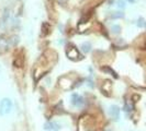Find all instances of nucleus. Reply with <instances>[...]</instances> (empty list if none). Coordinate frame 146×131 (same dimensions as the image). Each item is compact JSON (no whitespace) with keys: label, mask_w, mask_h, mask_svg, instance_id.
<instances>
[{"label":"nucleus","mask_w":146,"mask_h":131,"mask_svg":"<svg viewBox=\"0 0 146 131\" xmlns=\"http://www.w3.org/2000/svg\"><path fill=\"white\" fill-rule=\"evenodd\" d=\"M12 109V102L10 98H2L0 101V116H6Z\"/></svg>","instance_id":"nucleus-1"},{"label":"nucleus","mask_w":146,"mask_h":131,"mask_svg":"<svg viewBox=\"0 0 146 131\" xmlns=\"http://www.w3.org/2000/svg\"><path fill=\"white\" fill-rule=\"evenodd\" d=\"M70 101H72V104H73L75 107H81L82 105H84V97L81 96V95L77 94V93H74L72 95V97H70Z\"/></svg>","instance_id":"nucleus-2"},{"label":"nucleus","mask_w":146,"mask_h":131,"mask_svg":"<svg viewBox=\"0 0 146 131\" xmlns=\"http://www.w3.org/2000/svg\"><path fill=\"white\" fill-rule=\"evenodd\" d=\"M44 129L48 131H58L60 129V126L54 121H50V122H46L44 124Z\"/></svg>","instance_id":"nucleus-3"},{"label":"nucleus","mask_w":146,"mask_h":131,"mask_svg":"<svg viewBox=\"0 0 146 131\" xmlns=\"http://www.w3.org/2000/svg\"><path fill=\"white\" fill-rule=\"evenodd\" d=\"M110 115L111 117H113L115 120H117L119 118H120V108L117 107V105H112L111 107H110Z\"/></svg>","instance_id":"nucleus-4"},{"label":"nucleus","mask_w":146,"mask_h":131,"mask_svg":"<svg viewBox=\"0 0 146 131\" xmlns=\"http://www.w3.org/2000/svg\"><path fill=\"white\" fill-rule=\"evenodd\" d=\"M68 56H69V58L74 59L75 57H79V54H78V51H77V49L76 48H74V47H72L69 50H68Z\"/></svg>","instance_id":"nucleus-5"},{"label":"nucleus","mask_w":146,"mask_h":131,"mask_svg":"<svg viewBox=\"0 0 146 131\" xmlns=\"http://www.w3.org/2000/svg\"><path fill=\"white\" fill-rule=\"evenodd\" d=\"M7 48H8V41L5 39L3 36H0V49L6 50Z\"/></svg>","instance_id":"nucleus-6"},{"label":"nucleus","mask_w":146,"mask_h":131,"mask_svg":"<svg viewBox=\"0 0 146 131\" xmlns=\"http://www.w3.org/2000/svg\"><path fill=\"white\" fill-rule=\"evenodd\" d=\"M81 50L84 51V52H89V51L91 50V44L89 43V42L84 43L81 45Z\"/></svg>","instance_id":"nucleus-7"},{"label":"nucleus","mask_w":146,"mask_h":131,"mask_svg":"<svg viewBox=\"0 0 146 131\" xmlns=\"http://www.w3.org/2000/svg\"><path fill=\"white\" fill-rule=\"evenodd\" d=\"M137 26L139 28H144V29H146V20L145 19H143V18H139V20H137Z\"/></svg>","instance_id":"nucleus-8"},{"label":"nucleus","mask_w":146,"mask_h":131,"mask_svg":"<svg viewBox=\"0 0 146 131\" xmlns=\"http://www.w3.org/2000/svg\"><path fill=\"white\" fill-rule=\"evenodd\" d=\"M9 18H10V11H9V10H6L5 13H3V18H2V23H3V24L7 23V21L9 20Z\"/></svg>","instance_id":"nucleus-9"},{"label":"nucleus","mask_w":146,"mask_h":131,"mask_svg":"<svg viewBox=\"0 0 146 131\" xmlns=\"http://www.w3.org/2000/svg\"><path fill=\"white\" fill-rule=\"evenodd\" d=\"M123 16H124V13H123V12H114V13L111 14V18H112V19H121V18H123Z\"/></svg>","instance_id":"nucleus-10"},{"label":"nucleus","mask_w":146,"mask_h":131,"mask_svg":"<svg viewBox=\"0 0 146 131\" xmlns=\"http://www.w3.org/2000/svg\"><path fill=\"white\" fill-rule=\"evenodd\" d=\"M111 29H112V32H113L114 34H119V33H120V31H121V28H120V25L114 24V25L111 28Z\"/></svg>","instance_id":"nucleus-11"},{"label":"nucleus","mask_w":146,"mask_h":131,"mask_svg":"<svg viewBox=\"0 0 146 131\" xmlns=\"http://www.w3.org/2000/svg\"><path fill=\"white\" fill-rule=\"evenodd\" d=\"M117 8H120V9H124L126 5H125L124 0H117Z\"/></svg>","instance_id":"nucleus-12"},{"label":"nucleus","mask_w":146,"mask_h":131,"mask_svg":"<svg viewBox=\"0 0 146 131\" xmlns=\"http://www.w3.org/2000/svg\"><path fill=\"white\" fill-rule=\"evenodd\" d=\"M129 1H130V2H131V3H134V2H135V1H136V0H129Z\"/></svg>","instance_id":"nucleus-13"}]
</instances>
